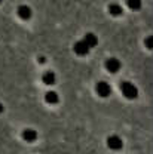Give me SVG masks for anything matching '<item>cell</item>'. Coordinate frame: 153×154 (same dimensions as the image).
Listing matches in <instances>:
<instances>
[{"mask_svg": "<svg viewBox=\"0 0 153 154\" xmlns=\"http://www.w3.org/2000/svg\"><path fill=\"white\" fill-rule=\"evenodd\" d=\"M120 91H122L123 96L128 98V99H135L138 96V89L131 82H122L120 83Z\"/></svg>", "mask_w": 153, "mask_h": 154, "instance_id": "obj_1", "label": "cell"}, {"mask_svg": "<svg viewBox=\"0 0 153 154\" xmlns=\"http://www.w3.org/2000/svg\"><path fill=\"white\" fill-rule=\"evenodd\" d=\"M152 37H147L146 38V45H147V48H152Z\"/></svg>", "mask_w": 153, "mask_h": 154, "instance_id": "obj_13", "label": "cell"}, {"mask_svg": "<svg viewBox=\"0 0 153 154\" xmlns=\"http://www.w3.org/2000/svg\"><path fill=\"white\" fill-rule=\"evenodd\" d=\"M122 6L120 5H117V3H112L110 6H109V14L112 15V17H120L122 15Z\"/></svg>", "mask_w": 153, "mask_h": 154, "instance_id": "obj_9", "label": "cell"}, {"mask_svg": "<svg viewBox=\"0 0 153 154\" xmlns=\"http://www.w3.org/2000/svg\"><path fill=\"white\" fill-rule=\"evenodd\" d=\"M0 113H3V105L0 104Z\"/></svg>", "mask_w": 153, "mask_h": 154, "instance_id": "obj_14", "label": "cell"}, {"mask_svg": "<svg viewBox=\"0 0 153 154\" xmlns=\"http://www.w3.org/2000/svg\"><path fill=\"white\" fill-rule=\"evenodd\" d=\"M22 138H24L27 142H33V141H36V138H37V132H36L34 129H25V131L22 132Z\"/></svg>", "mask_w": 153, "mask_h": 154, "instance_id": "obj_8", "label": "cell"}, {"mask_svg": "<svg viewBox=\"0 0 153 154\" xmlns=\"http://www.w3.org/2000/svg\"><path fill=\"white\" fill-rule=\"evenodd\" d=\"M45 101H46L48 104H57L58 102V94L54 92V91L46 92V94H45Z\"/></svg>", "mask_w": 153, "mask_h": 154, "instance_id": "obj_10", "label": "cell"}, {"mask_svg": "<svg viewBox=\"0 0 153 154\" xmlns=\"http://www.w3.org/2000/svg\"><path fill=\"white\" fill-rule=\"evenodd\" d=\"M75 52H76L79 57H85V55L89 54V48H88V45L83 40H79V42H76V45H75Z\"/></svg>", "mask_w": 153, "mask_h": 154, "instance_id": "obj_4", "label": "cell"}, {"mask_svg": "<svg viewBox=\"0 0 153 154\" xmlns=\"http://www.w3.org/2000/svg\"><path fill=\"white\" fill-rule=\"evenodd\" d=\"M43 83L48 85V86L54 85V83H55V74H54L52 71H46V73L43 74Z\"/></svg>", "mask_w": 153, "mask_h": 154, "instance_id": "obj_11", "label": "cell"}, {"mask_svg": "<svg viewBox=\"0 0 153 154\" xmlns=\"http://www.w3.org/2000/svg\"><path fill=\"white\" fill-rule=\"evenodd\" d=\"M107 145H109V148L110 150H120L122 147H123V142H122V139L119 138V136H116V135H112V136H109L107 138Z\"/></svg>", "mask_w": 153, "mask_h": 154, "instance_id": "obj_3", "label": "cell"}, {"mask_svg": "<svg viewBox=\"0 0 153 154\" xmlns=\"http://www.w3.org/2000/svg\"><path fill=\"white\" fill-rule=\"evenodd\" d=\"M126 6L132 11H138L141 8V0H126Z\"/></svg>", "mask_w": 153, "mask_h": 154, "instance_id": "obj_12", "label": "cell"}, {"mask_svg": "<svg viewBox=\"0 0 153 154\" xmlns=\"http://www.w3.org/2000/svg\"><path fill=\"white\" fill-rule=\"evenodd\" d=\"M106 68L110 71V73H117L120 70V61L116 59V58H109L106 61Z\"/></svg>", "mask_w": 153, "mask_h": 154, "instance_id": "obj_5", "label": "cell"}, {"mask_svg": "<svg viewBox=\"0 0 153 154\" xmlns=\"http://www.w3.org/2000/svg\"><path fill=\"white\" fill-rule=\"evenodd\" d=\"M17 14H18V17L21 19H30L31 18V9H30V6H27V5H21L18 8V11H17Z\"/></svg>", "mask_w": 153, "mask_h": 154, "instance_id": "obj_6", "label": "cell"}, {"mask_svg": "<svg viewBox=\"0 0 153 154\" xmlns=\"http://www.w3.org/2000/svg\"><path fill=\"white\" fill-rule=\"evenodd\" d=\"M83 42L88 45L89 49H92V48H95L97 45H98V37H97L94 33H88V34L85 36V38H83Z\"/></svg>", "mask_w": 153, "mask_h": 154, "instance_id": "obj_7", "label": "cell"}, {"mask_svg": "<svg viewBox=\"0 0 153 154\" xmlns=\"http://www.w3.org/2000/svg\"><path fill=\"white\" fill-rule=\"evenodd\" d=\"M95 91L101 98H107V96H110V94H112V86L107 82H100V83H97Z\"/></svg>", "mask_w": 153, "mask_h": 154, "instance_id": "obj_2", "label": "cell"}, {"mask_svg": "<svg viewBox=\"0 0 153 154\" xmlns=\"http://www.w3.org/2000/svg\"><path fill=\"white\" fill-rule=\"evenodd\" d=\"M0 3H2V0H0Z\"/></svg>", "mask_w": 153, "mask_h": 154, "instance_id": "obj_15", "label": "cell"}]
</instances>
